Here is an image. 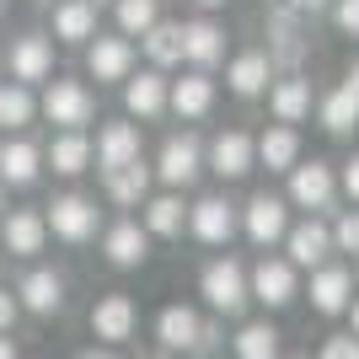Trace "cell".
Instances as JSON below:
<instances>
[{"label": "cell", "instance_id": "cell-1", "mask_svg": "<svg viewBox=\"0 0 359 359\" xmlns=\"http://www.w3.org/2000/svg\"><path fill=\"white\" fill-rule=\"evenodd\" d=\"M38 118H48L54 129H81L86 135V123L97 118V91L86 86V81H70V75H54L43 86V97H38Z\"/></svg>", "mask_w": 359, "mask_h": 359}, {"label": "cell", "instance_id": "cell-2", "mask_svg": "<svg viewBox=\"0 0 359 359\" xmlns=\"http://www.w3.org/2000/svg\"><path fill=\"white\" fill-rule=\"evenodd\" d=\"M43 225H48V236L81 247V241H91L102 231V210H97V198L70 188V194H54V204H43Z\"/></svg>", "mask_w": 359, "mask_h": 359}, {"label": "cell", "instance_id": "cell-3", "mask_svg": "<svg viewBox=\"0 0 359 359\" xmlns=\"http://www.w3.org/2000/svg\"><path fill=\"white\" fill-rule=\"evenodd\" d=\"M6 75H11L16 86H48L54 81V38L43 27H27L22 38H11L6 48Z\"/></svg>", "mask_w": 359, "mask_h": 359}, {"label": "cell", "instance_id": "cell-4", "mask_svg": "<svg viewBox=\"0 0 359 359\" xmlns=\"http://www.w3.org/2000/svg\"><path fill=\"white\" fill-rule=\"evenodd\" d=\"M198 290H204V300H210L215 316H241V311H247V300H252V295H247V269H241L231 252L215 257V263H204Z\"/></svg>", "mask_w": 359, "mask_h": 359}, {"label": "cell", "instance_id": "cell-5", "mask_svg": "<svg viewBox=\"0 0 359 359\" xmlns=\"http://www.w3.org/2000/svg\"><path fill=\"white\" fill-rule=\"evenodd\" d=\"M198 172H204V140L198 135H166L161 156H156V166H150V177L166 182V194H182V188H194Z\"/></svg>", "mask_w": 359, "mask_h": 359}, {"label": "cell", "instance_id": "cell-6", "mask_svg": "<svg viewBox=\"0 0 359 359\" xmlns=\"http://www.w3.org/2000/svg\"><path fill=\"white\" fill-rule=\"evenodd\" d=\"M140 65V48L123 38V32H97L86 43V75L97 86H123Z\"/></svg>", "mask_w": 359, "mask_h": 359}, {"label": "cell", "instance_id": "cell-7", "mask_svg": "<svg viewBox=\"0 0 359 359\" xmlns=\"http://www.w3.org/2000/svg\"><path fill=\"white\" fill-rule=\"evenodd\" d=\"M91 161L102 166V177H107V172H118V166L145 161V156H140V123L107 118L102 129H97V140H91Z\"/></svg>", "mask_w": 359, "mask_h": 359}, {"label": "cell", "instance_id": "cell-8", "mask_svg": "<svg viewBox=\"0 0 359 359\" xmlns=\"http://www.w3.org/2000/svg\"><path fill=\"white\" fill-rule=\"evenodd\" d=\"M204 166H210L215 177H225V182L247 177V172L257 166V145H252V135H247V129H220V135L210 140V150H204Z\"/></svg>", "mask_w": 359, "mask_h": 359}, {"label": "cell", "instance_id": "cell-9", "mask_svg": "<svg viewBox=\"0 0 359 359\" xmlns=\"http://www.w3.org/2000/svg\"><path fill=\"white\" fill-rule=\"evenodd\" d=\"M135 327H140V311H135V300L123 295V290H113V295H102L91 306V338H102L107 348L129 344Z\"/></svg>", "mask_w": 359, "mask_h": 359}, {"label": "cell", "instance_id": "cell-10", "mask_svg": "<svg viewBox=\"0 0 359 359\" xmlns=\"http://www.w3.org/2000/svg\"><path fill=\"white\" fill-rule=\"evenodd\" d=\"M43 247H48L43 210H6V215H0V252H11V257H38Z\"/></svg>", "mask_w": 359, "mask_h": 359}, {"label": "cell", "instance_id": "cell-11", "mask_svg": "<svg viewBox=\"0 0 359 359\" xmlns=\"http://www.w3.org/2000/svg\"><path fill=\"white\" fill-rule=\"evenodd\" d=\"M236 204L231 198H220V194H210V198H198V204H188V231H194L204 247H225V241L236 236Z\"/></svg>", "mask_w": 359, "mask_h": 359}, {"label": "cell", "instance_id": "cell-12", "mask_svg": "<svg viewBox=\"0 0 359 359\" xmlns=\"http://www.w3.org/2000/svg\"><path fill=\"white\" fill-rule=\"evenodd\" d=\"M241 231H247L257 247L285 241V231H290V204H285L279 194H252V198H247V210H241Z\"/></svg>", "mask_w": 359, "mask_h": 359}, {"label": "cell", "instance_id": "cell-13", "mask_svg": "<svg viewBox=\"0 0 359 359\" xmlns=\"http://www.w3.org/2000/svg\"><path fill=\"white\" fill-rule=\"evenodd\" d=\"M16 300H22V311H32V316H60L65 311V273H54V269H27L22 279H16Z\"/></svg>", "mask_w": 359, "mask_h": 359}, {"label": "cell", "instance_id": "cell-14", "mask_svg": "<svg viewBox=\"0 0 359 359\" xmlns=\"http://www.w3.org/2000/svg\"><path fill=\"white\" fill-rule=\"evenodd\" d=\"M43 177V145H32L27 135H6L0 140V182L6 188H32Z\"/></svg>", "mask_w": 359, "mask_h": 359}, {"label": "cell", "instance_id": "cell-15", "mask_svg": "<svg viewBox=\"0 0 359 359\" xmlns=\"http://www.w3.org/2000/svg\"><path fill=\"white\" fill-rule=\"evenodd\" d=\"M332 194H338V177H332L327 161H295V172H290V204H300V210H327Z\"/></svg>", "mask_w": 359, "mask_h": 359}, {"label": "cell", "instance_id": "cell-16", "mask_svg": "<svg viewBox=\"0 0 359 359\" xmlns=\"http://www.w3.org/2000/svg\"><path fill=\"white\" fill-rule=\"evenodd\" d=\"M247 295L263 300L269 311H279V306H290L295 300V269H290L285 257H263L252 273H247Z\"/></svg>", "mask_w": 359, "mask_h": 359}, {"label": "cell", "instance_id": "cell-17", "mask_svg": "<svg viewBox=\"0 0 359 359\" xmlns=\"http://www.w3.org/2000/svg\"><path fill=\"white\" fill-rule=\"evenodd\" d=\"M48 38L54 43H91L97 38V6L91 0H54L48 6Z\"/></svg>", "mask_w": 359, "mask_h": 359}, {"label": "cell", "instance_id": "cell-18", "mask_svg": "<svg viewBox=\"0 0 359 359\" xmlns=\"http://www.w3.org/2000/svg\"><path fill=\"white\" fill-rule=\"evenodd\" d=\"M182 60L194 65V70L210 75V65L225 60V27H220V22H210V16L182 22Z\"/></svg>", "mask_w": 359, "mask_h": 359}, {"label": "cell", "instance_id": "cell-19", "mask_svg": "<svg viewBox=\"0 0 359 359\" xmlns=\"http://www.w3.org/2000/svg\"><path fill=\"white\" fill-rule=\"evenodd\" d=\"M285 247H290V269H322L327 263V252H332V231L322 220H300V225H290L285 231Z\"/></svg>", "mask_w": 359, "mask_h": 359}, {"label": "cell", "instance_id": "cell-20", "mask_svg": "<svg viewBox=\"0 0 359 359\" xmlns=\"http://www.w3.org/2000/svg\"><path fill=\"white\" fill-rule=\"evenodd\" d=\"M102 257L113 263V269H140L150 257V236L140 220H113L102 231Z\"/></svg>", "mask_w": 359, "mask_h": 359}, {"label": "cell", "instance_id": "cell-21", "mask_svg": "<svg viewBox=\"0 0 359 359\" xmlns=\"http://www.w3.org/2000/svg\"><path fill=\"white\" fill-rule=\"evenodd\" d=\"M166 81L161 70H135L129 81H123V113L129 118H161L166 113Z\"/></svg>", "mask_w": 359, "mask_h": 359}, {"label": "cell", "instance_id": "cell-22", "mask_svg": "<svg viewBox=\"0 0 359 359\" xmlns=\"http://www.w3.org/2000/svg\"><path fill=\"white\" fill-rule=\"evenodd\" d=\"M166 107H172L182 123L204 118V113L215 107V81H210L204 70H188L182 81H172V86H166Z\"/></svg>", "mask_w": 359, "mask_h": 359}, {"label": "cell", "instance_id": "cell-23", "mask_svg": "<svg viewBox=\"0 0 359 359\" xmlns=\"http://www.w3.org/2000/svg\"><path fill=\"white\" fill-rule=\"evenodd\" d=\"M198 322L204 316L194 311V306H161V316H156V344H161V354H188L198 338Z\"/></svg>", "mask_w": 359, "mask_h": 359}, {"label": "cell", "instance_id": "cell-24", "mask_svg": "<svg viewBox=\"0 0 359 359\" xmlns=\"http://www.w3.org/2000/svg\"><path fill=\"white\" fill-rule=\"evenodd\" d=\"M43 166H54L60 177H81V172H91V135H81V129L54 135L43 145Z\"/></svg>", "mask_w": 359, "mask_h": 359}, {"label": "cell", "instance_id": "cell-25", "mask_svg": "<svg viewBox=\"0 0 359 359\" xmlns=\"http://www.w3.org/2000/svg\"><path fill=\"white\" fill-rule=\"evenodd\" d=\"M252 145H257V166H269V172H295V161H300V135L290 129V123H269Z\"/></svg>", "mask_w": 359, "mask_h": 359}, {"label": "cell", "instance_id": "cell-26", "mask_svg": "<svg viewBox=\"0 0 359 359\" xmlns=\"http://www.w3.org/2000/svg\"><path fill=\"white\" fill-rule=\"evenodd\" d=\"M348 290H354V273L338 269V263H322V269L311 273V306H316L322 316L348 311Z\"/></svg>", "mask_w": 359, "mask_h": 359}, {"label": "cell", "instance_id": "cell-27", "mask_svg": "<svg viewBox=\"0 0 359 359\" xmlns=\"http://www.w3.org/2000/svg\"><path fill=\"white\" fill-rule=\"evenodd\" d=\"M269 107H273V118H279V123L295 129V123L311 113V81H306V75H285V81H273V86H269Z\"/></svg>", "mask_w": 359, "mask_h": 359}, {"label": "cell", "instance_id": "cell-28", "mask_svg": "<svg viewBox=\"0 0 359 359\" xmlns=\"http://www.w3.org/2000/svg\"><path fill=\"white\" fill-rule=\"evenodd\" d=\"M273 81V65L263 48H247V54H236L231 60V70H225V86L236 91V97H257V91H269Z\"/></svg>", "mask_w": 359, "mask_h": 359}, {"label": "cell", "instance_id": "cell-29", "mask_svg": "<svg viewBox=\"0 0 359 359\" xmlns=\"http://www.w3.org/2000/svg\"><path fill=\"white\" fill-rule=\"evenodd\" d=\"M32 118H38V91L16 86V81H0V129L6 135H27Z\"/></svg>", "mask_w": 359, "mask_h": 359}, {"label": "cell", "instance_id": "cell-30", "mask_svg": "<svg viewBox=\"0 0 359 359\" xmlns=\"http://www.w3.org/2000/svg\"><path fill=\"white\" fill-rule=\"evenodd\" d=\"M145 210V236H182V225H188V204H182V194H156L140 204Z\"/></svg>", "mask_w": 359, "mask_h": 359}, {"label": "cell", "instance_id": "cell-31", "mask_svg": "<svg viewBox=\"0 0 359 359\" xmlns=\"http://www.w3.org/2000/svg\"><path fill=\"white\" fill-rule=\"evenodd\" d=\"M102 188H107V198H113V204L140 210V204L150 198V166H145V161L118 166V172H107V177H102Z\"/></svg>", "mask_w": 359, "mask_h": 359}, {"label": "cell", "instance_id": "cell-32", "mask_svg": "<svg viewBox=\"0 0 359 359\" xmlns=\"http://www.w3.org/2000/svg\"><path fill=\"white\" fill-rule=\"evenodd\" d=\"M140 48H145L150 70H172V65H182V22H156V27L140 38Z\"/></svg>", "mask_w": 359, "mask_h": 359}, {"label": "cell", "instance_id": "cell-33", "mask_svg": "<svg viewBox=\"0 0 359 359\" xmlns=\"http://www.w3.org/2000/svg\"><path fill=\"white\" fill-rule=\"evenodd\" d=\"M113 16H118V32L135 43L161 22V0H113Z\"/></svg>", "mask_w": 359, "mask_h": 359}, {"label": "cell", "instance_id": "cell-34", "mask_svg": "<svg viewBox=\"0 0 359 359\" xmlns=\"http://www.w3.org/2000/svg\"><path fill=\"white\" fill-rule=\"evenodd\" d=\"M354 123H359V97L348 86L327 91V97H322V129H327V135H348Z\"/></svg>", "mask_w": 359, "mask_h": 359}, {"label": "cell", "instance_id": "cell-35", "mask_svg": "<svg viewBox=\"0 0 359 359\" xmlns=\"http://www.w3.org/2000/svg\"><path fill=\"white\" fill-rule=\"evenodd\" d=\"M236 359H279V327L273 322H247L236 332Z\"/></svg>", "mask_w": 359, "mask_h": 359}, {"label": "cell", "instance_id": "cell-36", "mask_svg": "<svg viewBox=\"0 0 359 359\" xmlns=\"http://www.w3.org/2000/svg\"><path fill=\"white\" fill-rule=\"evenodd\" d=\"M332 252H359V210L338 215V225H332Z\"/></svg>", "mask_w": 359, "mask_h": 359}, {"label": "cell", "instance_id": "cell-37", "mask_svg": "<svg viewBox=\"0 0 359 359\" xmlns=\"http://www.w3.org/2000/svg\"><path fill=\"white\" fill-rule=\"evenodd\" d=\"M332 22H338V32L359 38V0H332Z\"/></svg>", "mask_w": 359, "mask_h": 359}, {"label": "cell", "instance_id": "cell-38", "mask_svg": "<svg viewBox=\"0 0 359 359\" xmlns=\"http://www.w3.org/2000/svg\"><path fill=\"white\" fill-rule=\"evenodd\" d=\"M322 359H359V338H354V332L327 338V344H322Z\"/></svg>", "mask_w": 359, "mask_h": 359}, {"label": "cell", "instance_id": "cell-39", "mask_svg": "<svg viewBox=\"0 0 359 359\" xmlns=\"http://www.w3.org/2000/svg\"><path fill=\"white\" fill-rule=\"evenodd\" d=\"M215 348H220V322H198V338H194V348H188V354L210 359Z\"/></svg>", "mask_w": 359, "mask_h": 359}, {"label": "cell", "instance_id": "cell-40", "mask_svg": "<svg viewBox=\"0 0 359 359\" xmlns=\"http://www.w3.org/2000/svg\"><path fill=\"white\" fill-rule=\"evenodd\" d=\"M16 316H22V300H16V290H0V332L16 327Z\"/></svg>", "mask_w": 359, "mask_h": 359}, {"label": "cell", "instance_id": "cell-41", "mask_svg": "<svg viewBox=\"0 0 359 359\" xmlns=\"http://www.w3.org/2000/svg\"><path fill=\"white\" fill-rule=\"evenodd\" d=\"M344 194L359 204V156H348V161H344Z\"/></svg>", "mask_w": 359, "mask_h": 359}, {"label": "cell", "instance_id": "cell-42", "mask_svg": "<svg viewBox=\"0 0 359 359\" xmlns=\"http://www.w3.org/2000/svg\"><path fill=\"white\" fill-rule=\"evenodd\" d=\"M285 6H290L295 16H316V11H327L332 0H285Z\"/></svg>", "mask_w": 359, "mask_h": 359}, {"label": "cell", "instance_id": "cell-43", "mask_svg": "<svg viewBox=\"0 0 359 359\" xmlns=\"http://www.w3.org/2000/svg\"><path fill=\"white\" fill-rule=\"evenodd\" d=\"M0 359H16V344H11V332H0Z\"/></svg>", "mask_w": 359, "mask_h": 359}, {"label": "cell", "instance_id": "cell-44", "mask_svg": "<svg viewBox=\"0 0 359 359\" xmlns=\"http://www.w3.org/2000/svg\"><path fill=\"white\" fill-rule=\"evenodd\" d=\"M344 86H348V91H354V97H359V60L348 65V81H344Z\"/></svg>", "mask_w": 359, "mask_h": 359}, {"label": "cell", "instance_id": "cell-45", "mask_svg": "<svg viewBox=\"0 0 359 359\" xmlns=\"http://www.w3.org/2000/svg\"><path fill=\"white\" fill-rule=\"evenodd\" d=\"M194 6H198V11H220L225 0H194Z\"/></svg>", "mask_w": 359, "mask_h": 359}, {"label": "cell", "instance_id": "cell-46", "mask_svg": "<svg viewBox=\"0 0 359 359\" xmlns=\"http://www.w3.org/2000/svg\"><path fill=\"white\" fill-rule=\"evenodd\" d=\"M75 359H113V354H97V348H86V354H75Z\"/></svg>", "mask_w": 359, "mask_h": 359}, {"label": "cell", "instance_id": "cell-47", "mask_svg": "<svg viewBox=\"0 0 359 359\" xmlns=\"http://www.w3.org/2000/svg\"><path fill=\"white\" fill-rule=\"evenodd\" d=\"M0 81H6V43H0Z\"/></svg>", "mask_w": 359, "mask_h": 359}, {"label": "cell", "instance_id": "cell-48", "mask_svg": "<svg viewBox=\"0 0 359 359\" xmlns=\"http://www.w3.org/2000/svg\"><path fill=\"white\" fill-rule=\"evenodd\" d=\"M354 338H359V300H354Z\"/></svg>", "mask_w": 359, "mask_h": 359}, {"label": "cell", "instance_id": "cell-49", "mask_svg": "<svg viewBox=\"0 0 359 359\" xmlns=\"http://www.w3.org/2000/svg\"><path fill=\"white\" fill-rule=\"evenodd\" d=\"M0 215H6V182H0Z\"/></svg>", "mask_w": 359, "mask_h": 359}, {"label": "cell", "instance_id": "cell-50", "mask_svg": "<svg viewBox=\"0 0 359 359\" xmlns=\"http://www.w3.org/2000/svg\"><path fill=\"white\" fill-rule=\"evenodd\" d=\"M145 359H177V354H145Z\"/></svg>", "mask_w": 359, "mask_h": 359}, {"label": "cell", "instance_id": "cell-51", "mask_svg": "<svg viewBox=\"0 0 359 359\" xmlns=\"http://www.w3.org/2000/svg\"><path fill=\"white\" fill-rule=\"evenodd\" d=\"M91 6H107V0H91Z\"/></svg>", "mask_w": 359, "mask_h": 359}, {"label": "cell", "instance_id": "cell-52", "mask_svg": "<svg viewBox=\"0 0 359 359\" xmlns=\"http://www.w3.org/2000/svg\"><path fill=\"white\" fill-rule=\"evenodd\" d=\"M0 16H6V0H0Z\"/></svg>", "mask_w": 359, "mask_h": 359}]
</instances>
